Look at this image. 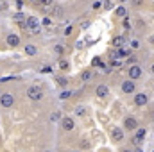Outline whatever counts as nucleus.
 <instances>
[{
	"instance_id": "nucleus-1",
	"label": "nucleus",
	"mask_w": 154,
	"mask_h": 152,
	"mask_svg": "<svg viewBox=\"0 0 154 152\" xmlns=\"http://www.w3.org/2000/svg\"><path fill=\"white\" fill-rule=\"evenodd\" d=\"M39 25H41V22H39L36 16H29V18L25 20V23H23V27H25V29H29V31H31V32H34V34H38L39 31H41V29H39Z\"/></svg>"
},
{
	"instance_id": "nucleus-2",
	"label": "nucleus",
	"mask_w": 154,
	"mask_h": 152,
	"mask_svg": "<svg viewBox=\"0 0 154 152\" xmlns=\"http://www.w3.org/2000/svg\"><path fill=\"white\" fill-rule=\"evenodd\" d=\"M27 97H29L31 100H41V99H43V90H41V86H38V84L29 86V88H27Z\"/></svg>"
},
{
	"instance_id": "nucleus-3",
	"label": "nucleus",
	"mask_w": 154,
	"mask_h": 152,
	"mask_svg": "<svg viewBox=\"0 0 154 152\" xmlns=\"http://www.w3.org/2000/svg\"><path fill=\"white\" fill-rule=\"evenodd\" d=\"M0 106L4 109H11L14 106V95L13 93H2L0 95Z\"/></svg>"
},
{
	"instance_id": "nucleus-4",
	"label": "nucleus",
	"mask_w": 154,
	"mask_h": 152,
	"mask_svg": "<svg viewBox=\"0 0 154 152\" xmlns=\"http://www.w3.org/2000/svg\"><path fill=\"white\" fill-rule=\"evenodd\" d=\"M142 75H143V68H142L140 65H136V63H134V65H131V66H129V70H127V77H129V79L138 81Z\"/></svg>"
},
{
	"instance_id": "nucleus-5",
	"label": "nucleus",
	"mask_w": 154,
	"mask_h": 152,
	"mask_svg": "<svg viewBox=\"0 0 154 152\" xmlns=\"http://www.w3.org/2000/svg\"><path fill=\"white\" fill-rule=\"evenodd\" d=\"M120 88H122V91L124 93H134L136 91V81H133V79H125L122 84H120Z\"/></svg>"
},
{
	"instance_id": "nucleus-6",
	"label": "nucleus",
	"mask_w": 154,
	"mask_h": 152,
	"mask_svg": "<svg viewBox=\"0 0 154 152\" xmlns=\"http://www.w3.org/2000/svg\"><path fill=\"white\" fill-rule=\"evenodd\" d=\"M5 43H7L11 48H16V47L22 43V39H20V36H18V34H14V32H9V34H7V38H5Z\"/></svg>"
},
{
	"instance_id": "nucleus-7",
	"label": "nucleus",
	"mask_w": 154,
	"mask_h": 152,
	"mask_svg": "<svg viewBox=\"0 0 154 152\" xmlns=\"http://www.w3.org/2000/svg\"><path fill=\"white\" fill-rule=\"evenodd\" d=\"M61 127H63L65 131H74V129H75L74 118H72V116H63V118H61Z\"/></svg>"
},
{
	"instance_id": "nucleus-8",
	"label": "nucleus",
	"mask_w": 154,
	"mask_h": 152,
	"mask_svg": "<svg viewBox=\"0 0 154 152\" xmlns=\"http://www.w3.org/2000/svg\"><path fill=\"white\" fill-rule=\"evenodd\" d=\"M136 129H138V122L133 116L124 118V131H136Z\"/></svg>"
},
{
	"instance_id": "nucleus-9",
	"label": "nucleus",
	"mask_w": 154,
	"mask_h": 152,
	"mask_svg": "<svg viewBox=\"0 0 154 152\" xmlns=\"http://www.w3.org/2000/svg\"><path fill=\"white\" fill-rule=\"evenodd\" d=\"M124 132H125V131H124L122 127H113V129H111V138L115 140L116 143H120V141H124Z\"/></svg>"
},
{
	"instance_id": "nucleus-10",
	"label": "nucleus",
	"mask_w": 154,
	"mask_h": 152,
	"mask_svg": "<svg viewBox=\"0 0 154 152\" xmlns=\"http://www.w3.org/2000/svg\"><path fill=\"white\" fill-rule=\"evenodd\" d=\"M108 93H109V88H108V84H99V86L95 88V95H97L99 99H104V97H108Z\"/></svg>"
},
{
	"instance_id": "nucleus-11",
	"label": "nucleus",
	"mask_w": 154,
	"mask_h": 152,
	"mask_svg": "<svg viewBox=\"0 0 154 152\" xmlns=\"http://www.w3.org/2000/svg\"><path fill=\"white\" fill-rule=\"evenodd\" d=\"M133 100H134V104H136L138 108H142V106H145V104L149 102V97H147L145 93H136Z\"/></svg>"
},
{
	"instance_id": "nucleus-12",
	"label": "nucleus",
	"mask_w": 154,
	"mask_h": 152,
	"mask_svg": "<svg viewBox=\"0 0 154 152\" xmlns=\"http://www.w3.org/2000/svg\"><path fill=\"white\" fill-rule=\"evenodd\" d=\"M23 52H25L29 57H32V56H36V54H38V47H36V45H32V43H27V45L23 47Z\"/></svg>"
},
{
	"instance_id": "nucleus-13",
	"label": "nucleus",
	"mask_w": 154,
	"mask_h": 152,
	"mask_svg": "<svg viewBox=\"0 0 154 152\" xmlns=\"http://www.w3.org/2000/svg\"><path fill=\"white\" fill-rule=\"evenodd\" d=\"M50 14H52L54 18H61V16H63V7L57 5V4H54L52 9H50Z\"/></svg>"
},
{
	"instance_id": "nucleus-14",
	"label": "nucleus",
	"mask_w": 154,
	"mask_h": 152,
	"mask_svg": "<svg viewBox=\"0 0 154 152\" xmlns=\"http://www.w3.org/2000/svg\"><path fill=\"white\" fill-rule=\"evenodd\" d=\"M124 43H125V39H124V36H116V38H113V47L115 48H120V47H124Z\"/></svg>"
},
{
	"instance_id": "nucleus-15",
	"label": "nucleus",
	"mask_w": 154,
	"mask_h": 152,
	"mask_svg": "<svg viewBox=\"0 0 154 152\" xmlns=\"http://www.w3.org/2000/svg\"><path fill=\"white\" fill-rule=\"evenodd\" d=\"M116 54H118V57H129V56H131V50H127V48H124V47H120Z\"/></svg>"
},
{
	"instance_id": "nucleus-16",
	"label": "nucleus",
	"mask_w": 154,
	"mask_h": 152,
	"mask_svg": "<svg viewBox=\"0 0 154 152\" xmlns=\"http://www.w3.org/2000/svg\"><path fill=\"white\" fill-rule=\"evenodd\" d=\"M56 81H57V84H59V86H63V88H66V86H68V79H66V77H57Z\"/></svg>"
},
{
	"instance_id": "nucleus-17",
	"label": "nucleus",
	"mask_w": 154,
	"mask_h": 152,
	"mask_svg": "<svg viewBox=\"0 0 154 152\" xmlns=\"http://www.w3.org/2000/svg\"><path fill=\"white\" fill-rule=\"evenodd\" d=\"M38 4H41L43 7H52L54 5V0H36Z\"/></svg>"
},
{
	"instance_id": "nucleus-18",
	"label": "nucleus",
	"mask_w": 154,
	"mask_h": 152,
	"mask_svg": "<svg viewBox=\"0 0 154 152\" xmlns=\"http://www.w3.org/2000/svg\"><path fill=\"white\" fill-rule=\"evenodd\" d=\"M75 114L77 116H84V114H86V108H84V106H77L75 108Z\"/></svg>"
},
{
	"instance_id": "nucleus-19",
	"label": "nucleus",
	"mask_w": 154,
	"mask_h": 152,
	"mask_svg": "<svg viewBox=\"0 0 154 152\" xmlns=\"http://www.w3.org/2000/svg\"><path fill=\"white\" fill-rule=\"evenodd\" d=\"M63 116H61V113L59 111H56V113H52L50 114V122H57V120H61Z\"/></svg>"
},
{
	"instance_id": "nucleus-20",
	"label": "nucleus",
	"mask_w": 154,
	"mask_h": 152,
	"mask_svg": "<svg viewBox=\"0 0 154 152\" xmlns=\"http://www.w3.org/2000/svg\"><path fill=\"white\" fill-rule=\"evenodd\" d=\"M116 14H118V16H122V18H125V14H127V11H125V7H122V5H120V7L116 9Z\"/></svg>"
},
{
	"instance_id": "nucleus-21",
	"label": "nucleus",
	"mask_w": 154,
	"mask_h": 152,
	"mask_svg": "<svg viewBox=\"0 0 154 152\" xmlns=\"http://www.w3.org/2000/svg\"><path fill=\"white\" fill-rule=\"evenodd\" d=\"M70 95H72V91H68V90H65V91H61V93H59V99H61V100H65V99H68Z\"/></svg>"
},
{
	"instance_id": "nucleus-22",
	"label": "nucleus",
	"mask_w": 154,
	"mask_h": 152,
	"mask_svg": "<svg viewBox=\"0 0 154 152\" xmlns=\"http://www.w3.org/2000/svg\"><path fill=\"white\" fill-rule=\"evenodd\" d=\"M68 66H70V65H68V61H65V59H61V61H59V68H61V70H68Z\"/></svg>"
},
{
	"instance_id": "nucleus-23",
	"label": "nucleus",
	"mask_w": 154,
	"mask_h": 152,
	"mask_svg": "<svg viewBox=\"0 0 154 152\" xmlns=\"http://www.w3.org/2000/svg\"><path fill=\"white\" fill-rule=\"evenodd\" d=\"M54 50H56V54H59V56H61V54L65 52V47H63V45H56V47H54Z\"/></svg>"
},
{
	"instance_id": "nucleus-24",
	"label": "nucleus",
	"mask_w": 154,
	"mask_h": 152,
	"mask_svg": "<svg viewBox=\"0 0 154 152\" xmlns=\"http://www.w3.org/2000/svg\"><path fill=\"white\" fill-rule=\"evenodd\" d=\"M143 136H145V129H140V131H138V134H136V140H134V141H138V140H142Z\"/></svg>"
},
{
	"instance_id": "nucleus-25",
	"label": "nucleus",
	"mask_w": 154,
	"mask_h": 152,
	"mask_svg": "<svg viewBox=\"0 0 154 152\" xmlns=\"http://www.w3.org/2000/svg\"><path fill=\"white\" fill-rule=\"evenodd\" d=\"M50 23H52L50 16H47V18H43V20H41V25H50Z\"/></svg>"
},
{
	"instance_id": "nucleus-26",
	"label": "nucleus",
	"mask_w": 154,
	"mask_h": 152,
	"mask_svg": "<svg viewBox=\"0 0 154 152\" xmlns=\"http://www.w3.org/2000/svg\"><path fill=\"white\" fill-rule=\"evenodd\" d=\"M131 48H140V41L138 39H133L131 41Z\"/></svg>"
},
{
	"instance_id": "nucleus-27",
	"label": "nucleus",
	"mask_w": 154,
	"mask_h": 152,
	"mask_svg": "<svg viewBox=\"0 0 154 152\" xmlns=\"http://www.w3.org/2000/svg\"><path fill=\"white\" fill-rule=\"evenodd\" d=\"M90 77H91V72H84V74L81 75V79H82V81H88Z\"/></svg>"
},
{
	"instance_id": "nucleus-28",
	"label": "nucleus",
	"mask_w": 154,
	"mask_h": 152,
	"mask_svg": "<svg viewBox=\"0 0 154 152\" xmlns=\"http://www.w3.org/2000/svg\"><path fill=\"white\" fill-rule=\"evenodd\" d=\"M63 34H65V36H70V34H72V27L68 25V27H66V29L63 31Z\"/></svg>"
},
{
	"instance_id": "nucleus-29",
	"label": "nucleus",
	"mask_w": 154,
	"mask_h": 152,
	"mask_svg": "<svg viewBox=\"0 0 154 152\" xmlns=\"http://www.w3.org/2000/svg\"><path fill=\"white\" fill-rule=\"evenodd\" d=\"M14 20H16V22H22V20H23V16H22V13H18V14H14Z\"/></svg>"
},
{
	"instance_id": "nucleus-30",
	"label": "nucleus",
	"mask_w": 154,
	"mask_h": 152,
	"mask_svg": "<svg viewBox=\"0 0 154 152\" xmlns=\"http://www.w3.org/2000/svg\"><path fill=\"white\" fill-rule=\"evenodd\" d=\"M93 66H102V63H100V59H97V57H95V59H93Z\"/></svg>"
},
{
	"instance_id": "nucleus-31",
	"label": "nucleus",
	"mask_w": 154,
	"mask_h": 152,
	"mask_svg": "<svg viewBox=\"0 0 154 152\" xmlns=\"http://www.w3.org/2000/svg\"><path fill=\"white\" fill-rule=\"evenodd\" d=\"M100 7V2H93V9H99Z\"/></svg>"
},
{
	"instance_id": "nucleus-32",
	"label": "nucleus",
	"mask_w": 154,
	"mask_h": 152,
	"mask_svg": "<svg viewBox=\"0 0 154 152\" xmlns=\"http://www.w3.org/2000/svg\"><path fill=\"white\" fill-rule=\"evenodd\" d=\"M127 61H129L131 65H134V57H133V56H129V57H127Z\"/></svg>"
},
{
	"instance_id": "nucleus-33",
	"label": "nucleus",
	"mask_w": 154,
	"mask_h": 152,
	"mask_svg": "<svg viewBox=\"0 0 154 152\" xmlns=\"http://www.w3.org/2000/svg\"><path fill=\"white\" fill-rule=\"evenodd\" d=\"M50 72H52V68H48V66H47V68H43V74H50Z\"/></svg>"
},
{
	"instance_id": "nucleus-34",
	"label": "nucleus",
	"mask_w": 154,
	"mask_h": 152,
	"mask_svg": "<svg viewBox=\"0 0 154 152\" xmlns=\"http://www.w3.org/2000/svg\"><path fill=\"white\" fill-rule=\"evenodd\" d=\"M82 147H84V149H90V143H88V141L84 140V141H82Z\"/></svg>"
},
{
	"instance_id": "nucleus-35",
	"label": "nucleus",
	"mask_w": 154,
	"mask_h": 152,
	"mask_svg": "<svg viewBox=\"0 0 154 152\" xmlns=\"http://www.w3.org/2000/svg\"><path fill=\"white\" fill-rule=\"evenodd\" d=\"M75 48H82V41H77V43H75Z\"/></svg>"
},
{
	"instance_id": "nucleus-36",
	"label": "nucleus",
	"mask_w": 154,
	"mask_h": 152,
	"mask_svg": "<svg viewBox=\"0 0 154 152\" xmlns=\"http://www.w3.org/2000/svg\"><path fill=\"white\" fill-rule=\"evenodd\" d=\"M133 2H134L136 5H140V4H142V0H133Z\"/></svg>"
},
{
	"instance_id": "nucleus-37",
	"label": "nucleus",
	"mask_w": 154,
	"mask_h": 152,
	"mask_svg": "<svg viewBox=\"0 0 154 152\" xmlns=\"http://www.w3.org/2000/svg\"><path fill=\"white\" fill-rule=\"evenodd\" d=\"M151 74H152V75H154V65H152V66H151Z\"/></svg>"
},
{
	"instance_id": "nucleus-38",
	"label": "nucleus",
	"mask_w": 154,
	"mask_h": 152,
	"mask_svg": "<svg viewBox=\"0 0 154 152\" xmlns=\"http://www.w3.org/2000/svg\"><path fill=\"white\" fill-rule=\"evenodd\" d=\"M122 152H133V150H129V149H124V150H122Z\"/></svg>"
},
{
	"instance_id": "nucleus-39",
	"label": "nucleus",
	"mask_w": 154,
	"mask_h": 152,
	"mask_svg": "<svg viewBox=\"0 0 154 152\" xmlns=\"http://www.w3.org/2000/svg\"><path fill=\"white\" fill-rule=\"evenodd\" d=\"M136 152H143V150H142V149H138V150H136Z\"/></svg>"
},
{
	"instance_id": "nucleus-40",
	"label": "nucleus",
	"mask_w": 154,
	"mask_h": 152,
	"mask_svg": "<svg viewBox=\"0 0 154 152\" xmlns=\"http://www.w3.org/2000/svg\"><path fill=\"white\" fill-rule=\"evenodd\" d=\"M120 2H122V4H124V2H127V0H120Z\"/></svg>"
},
{
	"instance_id": "nucleus-41",
	"label": "nucleus",
	"mask_w": 154,
	"mask_h": 152,
	"mask_svg": "<svg viewBox=\"0 0 154 152\" xmlns=\"http://www.w3.org/2000/svg\"><path fill=\"white\" fill-rule=\"evenodd\" d=\"M72 152H81V150H72Z\"/></svg>"
},
{
	"instance_id": "nucleus-42",
	"label": "nucleus",
	"mask_w": 154,
	"mask_h": 152,
	"mask_svg": "<svg viewBox=\"0 0 154 152\" xmlns=\"http://www.w3.org/2000/svg\"><path fill=\"white\" fill-rule=\"evenodd\" d=\"M45 152H50V150H45Z\"/></svg>"
},
{
	"instance_id": "nucleus-43",
	"label": "nucleus",
	"mask_w": 154,
	"mask_h": 152,
	"mask_svg": "<svg viewBox=\"0 0 154 152\" xmlns=\"http://www.w3.org/2000/svg\"><path fill=\"white\" fill-rule=\"evenodd\" d=\"M152 152H154V150H152Z\"/></svg>"
}]
</instances>
